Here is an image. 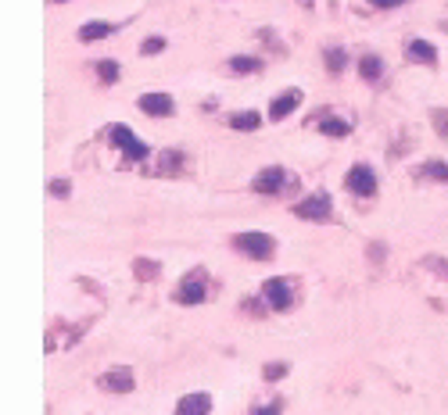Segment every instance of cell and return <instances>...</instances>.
<instances>
[{"instance_id": "obj_23", "label": "cell", "mask_w": 448, "mask_h": 415, "mask_svg": "<svg viewBox=\"0 0 448 415\" xmlns=\"http://www.w3.org/2000/svg\"><path fill=\"white\" fill-rule=\"evenodd\" d=\"M430 122H434L437 136L448 140V107H434V111H430Z\"/></svg>"}, {"instance_id": "obj_12", "label": "cell", "mask_w": 448, "mask_h": 415, "mask_svg": "<svg viewBox=\"0 0 448 415\" xmlns=\"http://www.w3.org/2000/svg\"><path fill=\"white\" fill-rule=\"evenodd\" d=\"M406 57H413V62H420V65H437V47L427 43V40H409Z\"/></svg>"}, {"instance_id": "obj_6", "label": "cell", "mask_w": 448, "mask_h": 415, "mask_svg": "<svg viewBox=\"0 0 448 415\" xmlns=\"http://www.w3.org/2000/svg\"><path fill=\"white\" fill-rule=\"evenodd\" d=\"M345 187L355 197H373L377 194V172L369 165H352L348 175H345Z\"/></svg>"}, {"instance_id": "obj_21", "label": "cell", "mask_w": 448, "mask_h": 415, "mask_svg": "<svg viewBox=\"0 0 448 415\" xmlns=\"http://www.w3.org/2000/svg\"><path fill=\"white\" fill-rule=\"evenodd\" d=\"M97 76H100V83H104V86H111V83L119 79V62H111V57L97 62Z\"/></svg>"}, {"instance_id": "obj_3", "label": "cell", "mask_w": 448, "mask_h": 415, "mask_svg": "<svg viewBox=\"0 0 448 415\" xmlns=\"http://www.w3.org/2000/svg\"><path fill=\"white\" fill-rule=\"evenodd\" d=\"M287 187H298V180H291V175L280 168V165L262 168L255 180H251V190L255 194H280V190H287Z\"/></svg>"}, {"instance_id": "obj_7", "label": "cell", "mask_w": 448, "mask_h": 415, "mask_svg": "<svg viewBox=\"0 0 448 415\" xmlns=\"http://www.w3.org/2000/svg\"><path fill=\"white\" fill-rule=\"evenodd\" d=\"M205 298H208V286H205V276H201V272H194L190 279H183V283L176 286V293H173L176 305H201Z\"/></svg>"}, {"instance_id": "obj_29", "label": "cell", "mask_w": 448, "mask_h": 415, "mask_svg": "<svg viewBox=\"0 0 448 415\" xmlns=\"http://www.w3.org/2000/svg\"><path fill=\"white\" fill-rule=\"evenodd\" d=\"M58 4H62V0H58Z\"/></svg>"}, {"instance_id": "obj_24", "label": "cell", "mask_w": 448, "mask_h": 415, "mask_svg": "<svg viewBox=\"0 0 448 415\" xmlns=\"http://www.w3.org/2000/svg\"><path fill=\"white\" fill-rule=\"evenodd\" d=\"M161 50H165V40H161V36H151V40H144V43H140V54H144V57L161 54Z\"/></svg>"}, {"instance_id": "obj_4", "label": "cell", "mask_w": 448, "mask_h": 415, "mask_svg": "<svg viewBox=\"0 0 448 415\" xmlns=\"http://www.w3.org/2000/svg\"><path fill=\"white\" fill-rule=\"evenodd\" d=\"M291 211H294L298 218H309V222H330V218H333V201H330V194L319 190V194L298 201Z\"/></svg>"}, {"instance_id": "obj_28", "label": "cell", "mask_w": 448, "mask_h": 415, "mask_svg": "<svg viewBox=\"0 0 448 415\" xmlns=\"http://www.w3.org/2000/svg\"><path fill=\"white\" fill-rule=\"evenodd\" d=\"M373 8H398V4H406V0H369Z\"/></svg>"}, {"instance_id": "obj_8", "label": "cell", "mask_w": 448, "mask_h": 415, "mask_svg": "<svg viewBox=\"0 0 448 415\" xmlns=\"http://www.w3.org/2000/svg\"><path fill=\"white\" fill-rule=\"evenodd\" d=\"M97 387L108 390V394H130V390L137 387V380H133V369H108V373L97 380Z\"/></svg>"}, {"instance_id": "obj_16", "label": "cell", "mask_w": 448, "mask_h": 415, "mask_svg": "<svg viewBox=\"0 0 448 415\" xmlns=\"http://www.w3.org/2000/svg\"><path fill=\"white\" fill-rule=\"evenodd\" d=\"M111 29H115L111 22H100V18H97V22H86V25H79V40H83V43H93V40H104Z\"/></svg>"}, {"instance_id": "obj_13", "label": "cell", "mask_w": 448, "mask_h": 415, "mask_svg": "<svg viewBox=\"0 0 448 415\" xmlns=\"http://www.w3.org/2000/svg\"><path fill=\"white\" fill-rule=\"evenodd\" d=\"M208 411H212V397L208 394H187L176 404V415H208Z\"/></svg>"}, {"instance_id": "obj_2", "label": "cell", "mask_w": 448, "mask_h": 415, "mask_svg": "<svg viewBox=\"0 0 448 415\" xmlns=\"http://www.w3.org/2000/svg\"><path fill=\"white\" fill-rule=\"evenodd\" d=\"M234 247H237L241 255L255 258V262H265V258H272V251H276V244H272L269 233H241V236H234Z\"/></svg>"}, {"instance_id": "obj_15", "label": "cell", "mask_w": 448, "mask_h": 415, "mask_svg": "<svg viewBox=\"0 0 448 415\" xmlns=\"http://www.w3.org/2000/svg\"><path fill=\"white\" fill-rule=\"evenodd\" d=\"M359 76L366 79V83H380V76H384V62L377 54H366L362 62H359Z\"/></svg>"}, {"instance_id": "obj_19", "label": "cell", "mask_w": 448, "mask_h": 415, "mask_svg": "<svg viewBox=\"0 0 448 415\" xmlns=\"http://www.w3.org/2000/svg\"><path fill=\"white\" fill-rule=\"evenodd\" d=\"M420 175L423 180H434V183H448V165L444 161H427V165H420Z\"/></svg>"}, {"instance_id": "obj_14", "label": "cell", "mask_w": 448, "mask_h": 415, "mask_svg": "<svg viewBox=\"0 0 448 415\" xmlns=\"http://www.w3.org/2000/svg\"><path fill=\"white\" fill-rule=\"evenodd\" d=\"M183 165H187V158H183V151H161V161H158V168H154V175H176V172H183Z\"/></svg>"}, {"instance_id": "obj_22", "label": "cell", "mask_w": 448, "mask_h": 415, "mask_svg": "<svg viewBox=\"0 0 448 415\" xmlns=\"http://www.w3.org/2000/svg\"><path fill=\"white\" fill-rule=\"evenodd\" d=\"M133 272H137V279H154V276H158V262L137 258V262H133Z\"/></svg>"}, {"instance_id": "obj_18", "label": "cell", "mask_w": 448, "mask_h": 415, "mask_svg": "<svg viewBox=\"0 0 448 415\" xmlns=\"http://www.w3.org/2000/svg\"><path fill=\"white\" fill-rule=\"evenodd\" d=\"M323 57H326V65H330V72H333V76L345 72V65H348V50H345V47H326V50H323Z\"/></svg>"}, {"instance_id": "obj_5", "label": "cell", "mask_w": 448, "mask_h": 415, "mask_svg": "<svg viewBox=\"0 0 448 415\" xmlns=\"http://www.w3.org/2000/svg\"><path fill=\"white\" fill-rule=\"evenodd\" d=\"M108 136H111V144H115L126 158H133V161H144V158L151 154V147H147V144H140V140L133 136V129H130V126H111V129H108Z\"/></svg>"}, {"instance_id": "obj_27", "label": "cell", "mask_w": 448, "mask_h": 415, "mask_svg": "<svg viewBox=\"0 0 448 415\" xmlns=\"http://www.w3.org/2000/svg\"><path fill=\"white\" fill-rule=\"evenodd\" d=\"M251 415H280V401H269V404H262V408H255Z\"/></svg>"}, {"instance_id": "obj_20", "label": "cell", "mask_w": 448, "mask_h": 415, "mask_svg": "<svg viewBox=\"0 0 448 415\" xmlns=\"http://www.w3.org/2000/svg\"><path fill=\"white\" fill-rule=\"evenodd\" d=\"M258 69H262L258 57H230V72H237V76H251Z\"/></svg>"}, {"instance_id": "obj_9", "label": "cell", "mask_w": 448, "mask_h": 415, "mask_svg": "<svg viewBox=\"0 0 448 415\" xmlns=\"http://www.w3.org/2000/svg\"><path fill=\"white\" fill-rule=\"evenodd\" d=\"M140 111L144 115H154V118H169L176 111V100L169 93H144L140 97Z\"/></svg>"}, {"instance_id": "obj_25", "label": "cell", "mask_w": 448, "mask_h": 415, "mask_svg": "<svg viewBox=\"0 0 448 415\" xmlns=\"http://www.w3.org/2000/svg\"><path fill=\"white\" fill-rule=\"evenodd\" d=\"M262 376H265V380H280V376H287V366H284V362H269V366L262 369Z\"/></svg>"}, {"instance_id": "obj_17", "label": "cell", "mask_w": 448, "mask_h": 415, "mask_svg": "<svg viewBox=\"0 0 448 415\" xmlns=\"http://www.w3.org/2000/svg\"><path fill=\"white\" fill-rule=\"evenodd\" d=\"M262 126V115L258 111H241V115H230V129H241V133H251Z\"/></svg>"}, {"instance_id": "obj_26", "label": "cell", "mask_w": 448, "mask_h": 415, "mask_svg": "<svg viewBox=\"0 0 448 415\" xmlns=\"http://www.w3.org/2000/svg\"><path fill=\"white\" fill-rule=\"evenodd\" d=\"M50 194H54V197H69V194H72L69 180H54V183H50Z\"/></svg>"}, {"instance_id": "obj_10", "label": "cell", "mask_w": 448, "mask_h": 415, "mask_svg": "<svg viewBox=\"0 0 448 415\" xmlns=\"http://www.w3.org/2000/svg\"><path fill=\"white\" fill-rule=\"evenodd\" d=\"M301 100H305V93H301V90H284V93H280V97L269 104V118H272V122H284V118H287V115H291Z\"/></svg>"}, {"instance_id": "obj_1", "label": "cell", "mask_w": 448, "mask_h": 415, "mask_svg": "<svg viewBox=\"0 0 448 415\" xmlns=\"http://www.w3.org/2000/svg\"><path fill=\"white\" fill-rule=\"evenodd\" d=\"M298 301V286L284 276H276V279H265L262 283V305L272 308V312H287L291 305Z\"/></svg>"}, {"instance_id": "obj_11", "label": "cell", "mask_w": 448, "mask_h": 415, "mask_svg": "<svg viewBox=\"0 0 448 415\" xmlns=\"http://www.w3.org/2000/svg\"><path fill=\"white\" fill-rule=\"evenodd\" d=\"M312 122H316L319 133H326V136H333V140H341V136L352 133V122H345V118H338V115H316Z\"/></svg>"}]
</instances>
